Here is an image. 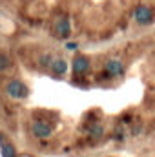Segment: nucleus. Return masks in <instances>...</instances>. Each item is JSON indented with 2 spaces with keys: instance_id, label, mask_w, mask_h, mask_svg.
I'll return each mask as SVG.
<instances>
[{
  "instance_id": "obj_1",
  "label": "nucleus",
  "mask_w": 155,
  "mask_h": 157,
  "mask_svg": "<svg viewBox=\"0 0 155 157\" xmlns=\"http://www.w3.org/2000/svg\"><path fill=\"white\" fill-rule=\"evenodd\" d=\"M6 93H7L11 99H15V101H24V99H28L29 90H28V86H26L22 80L11 78V80L6 84Z\"/></svg>"
},
{
  "instance_id": "obj_2",
  "label": "nucleus",
  "mask_w": 155,
  "mask_h": 157,
  "mask_svg": "<svg viewBox=\"0 0 155 157\" xmlns=\"http://www.w3.org/2000/svg\"><path fill=\"white\" fill-rule=\"evenodd\" d=\"M131 17H133V20H135L139 26H148V24L153 22V9H152L150 6L141 4V6H137V7L133 9Z\"/></svg>"
},
{
  "instance_id": "obj_3",
  "label": "nucleus",
  "mask_w": 155,
  "mask_h": 157,
  "mask_svg": "<svg viewBox=\"0 0 155 157\" xmlns=\"http://www.w3.org/2000/svg\"><path fill=\"white\" fill-rule=\"evenodd\" d=\"M124 71H126V66H124V62L119 60V59H110V60H106V64H104V77L106 78L122 77Z\"/></svg>"
},
{
  "instance_id": "obj_4",
  "label": "nucleus",
  "mask_w": 155,
  "mask_h": 157,
  "mask_svg": "<svg viewBox=\"0 0 155 157\" xmlns=\"http://www.w3.org/2000/svg\"><path fill=\"white\" fill-rule=\"evenodd\" d=\"M29 132H31V135H33L35 139H47V137H51L53 128H51V124H47L46 121H33V122L29 124Z\"/></svg>"
},
{
  "instance_id": "obj_5",
  "label": "nucleus",
  "mask_w": 155,
  "mask_h": 157,
  "mask_svg": "<svg viewBox=\"0 0 155 157\" xmlns=\"http://www.w3.org/2000/svg\"><path fill=\"white\" fill-rule=\"evenodd\" d=\"M89 68H91V60H89V57H86V55H75V57H73L71 70H73V75H75V77H82V75H86V73L89 71Z\"/></svg>"
},
{
  "instance_id": "obj_6",
  "label": "nucleus",
  "mask_w": 155,
  "mask_h": 157,
  "mask_svg": "<svg viewBox=\"0 0 155 157\" xmlns=\"http://www.w3.org/2000/svg\"><path fill=\"white\" fill-rule=\"evenodd\" d=\"M53 28H55V33H57L60 39H68V37L71 35V22H70V17H68V15L59 17Z\"/></svg>"
},
{
  "instance_id": "obj_7",
  "label": "nucleus",
  "mask_w": 155,
  "mask_h": 157,
  "mask_svg": "<svg viewBox=\"0 0 155 157\" xmlns=\"http://www.w3.org/2000/svg\"><path fill=\"white\" fill-rule=\"evenodd\" d=\"M49 71H51L55 77L66 75V71H68V60L62 59V57H55L53 62H51V66H49Z\"/></svg>"
},
{
  "instance_id": "obj_8",
  "label": "nucleus",
  "mask_w": 155,
  "mask_h": 157,
  "mask_svg": "<svg viewBox=\"0 0 155 157\" xmlns=\"http://www.w3.org/2000/svg\"><path fill=\"white\" fill-rule=\"evenodd\" d=\"M86 132H88L89 139H95V141H99V139H102V137H104V133H106V128H104L102 124L95 122V124H89Z\"/></svg>"
},
{
  "instance_id": "obj_9",
  "label": "nucleus",
  "mask_w": 155,
  "mask_h": 157,
  "mask_svg": "<svg viewBox=\"0 0 155 157\" xmlns=\"http://www.w3.org/2000/svg\"><path fill=\"white\" fill-rule=\"evenodd\" d=\"M0 157H17V148L11 143H2L0 144Z\"/></svg>"
},
{
  "instance_id": "obj_10",
  "label": "nucleus",
  "mask_w": 155,
  "mask_h": 157,
  "mask_svg": "<svg viewBox=\"0 0 155 157\" xmlns=\"http://www.w3.org/2000/svg\"><path fill=\"white\" fill-rule=\"evenodd\" d=\"M9 66H11V59L7 57V53L0 51V73H2V71H7Z\"/></svg>"
},
{
  "instance_id": "obj_11",
  "label": "nucleus",
  "mask_w": 155,
  "mask_h": 157,
  "mask_svg": "<svg viewBox=\"0 0 155 157\" xmlns=\"http://www.w3.org/2000/svg\"><path fill=\"white\" fill-rule=\"evenodd\" d=\"M53 55L51 53H46V55H40V59H39V64L42 66V68H49L51 66V62H53Z\"/></svg>"
},
{
  "instance_id": "obj_12",
  "label": "nucleus",
  "mask_w": 155,
  "mask_h": 157,
  "mask_svg": "<svg viewBox=\"0 0 155 157\" xmlns=\"http://www.w3.org/2000/svg\"><path fill=\"white\" fill-rule=\"evenodd\" d=\"M66 49H68V51H77L78 42H68V44H66Z\"/></svg>"
}]
</instances>
